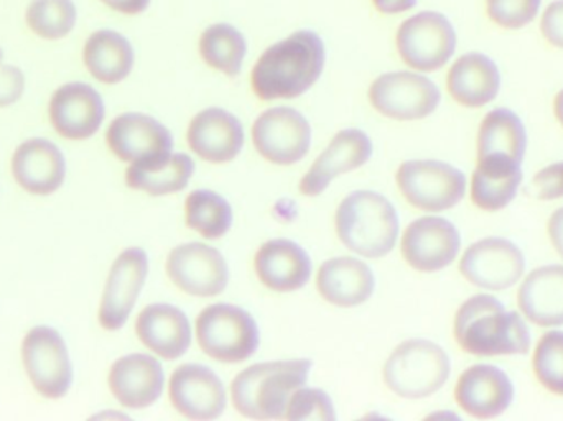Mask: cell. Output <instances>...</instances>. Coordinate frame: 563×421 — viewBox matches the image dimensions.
Listing matches in <instances>:
<instances>
[{
    "mask_svg": "<svg viewBox=\"0 0 563 421\" xmlns=\"http://www.w3.org/2000/svg\"><path fill=\"white\" fill-rule=\"evenodd\" d=\"M327 62L323 38L298 30L269 46L251 73L254 95L263 101L295 99L313 88Z\"/></svg>",
    "mask_w": 563,
    "mask_h": 421,
    "instance_id": "cell-1",
    "label": "cell"
},
{
    "mask_svg": "<svg viewBox=\"0 0 563 421\" xmlns=\"http://www.w3.org/2000/svg\"><path fill=\"white\" fill-rule=\"evenodd\" d=\"M453 334L472 356H516L531 350V333L522 317L506 310L492 295H476L459 308Z\"/></svg>",
    "mask_w": 563,
    "mask_h": 421,
    "instance_id": "cell-2",
    "label": "cell"
},
{
    "mask_svg": "<svg viewBox=\"0 0 563 421\" xmlns=\"http://www.w3.org/2000/svg\"><path fill=\"white\" fill-rule=\"evenodd\" d=\"M313 363L308 359L254 364L234 377L231 400L238 413L253 420L285 419L295 390L307 384Z\"/></svg>",
    "mask_w": 563,
    "mask_h": 421,
    "instance_id": "cell-3",
    "label": "cell"
},
{
    "mask_svg": "<svg viewBox=\"0 0 563 421\" xmlns=\"http://www.w3.org/2000/svg\"><path fill=\"white\" fill-rule=\"evenodd\" d=\"M334 225L344 247L361 257H384L393 252L399 239L396 208L376 191L347 195L338 207Z\"/></svg>",
    "mask_w": 563,
    "mask_h": 421,
    "instance_id": "cell-4",
    "label": "cell"
},
{
    "mask_svg": "<svg viewBox=\"0 0 563 421\" xmlns=\"http://www.w3.org/2000/svg\"><path fill=\"white\" fill-rule=\"evenodd\" d=\"M449 354L427 340H409L394 350L384 364L387 389L400 399L420 400L439 392L450 377Z\"/></svg>",
    "mask_w": 563,
    "mask_h": 421,
    "instance_id": "cell-5",
    "label": "cell"
},
{
    "mask_svg": "<svg viewBox=\"0 0 563 421\" xmlns=\"http://www.w3.org/2000/svg\"><path fill=\"white\" fill-rule=\"evenodd\" d=\"M197 340L200 350L211 359L240 364L260 350V326L243 308L230 303L211 304L198 314Z\"/></svg>",
    "mask_w": 563,
    "mask_h": 421,
    "instance_id": "cell-6",
    "label": "cell"
},
{
    "mask_svg": "<svg viewBox=\"0 0 563 421\" xmlns=\"http://www.w3.org/2000/svg\"><path fill=\"white\" fill-rule=\"evenodd\" d=\"M22 363L35 392L46 400H59L75 379L71 357L62 334L49 326H36L23 337Z\"/></svg>",
    "mask_w": 563,
    "mask_h": 421,
    "instance_id": "cell-7",
    "label": "cell"
},
{
    "mask_svg": "<svg viewBox=\"0 0 563 421\" xmlns=\"http://www.w3.org/2000/svg\"><path fill=\"white\" fill-rule=\"evenodd\" d=\"M396 181L407 203L420 211L452 210L466 193L465 175L445 162H404L397 170Z\"/></svg>",
    "mask_w": 563,
    "mask_h": 421,
    "instance_id": "cell-8",
    "label": "cell"
},
{
    "mask_svg": "<svg viewBox=\"0 0 563 421\" xmlns=\"http://www.w3.org/2000/svg\"><path fill=\"white\" fill-rule=\"evenodd\" d=\"M396 46L400 59L416 71H439L455 53L456 32L443 13L426 10L402 22Z\"/></svg>",
    "mask_w": 563,
    "mask_h": 421,
    "instance_id": "cell-9",
    "label": "cell"
},
{
    "mask_svg": "<svg viewBox=\"0 0 563 421\" xmlns=\"http://www.w3.org/2000/svg\"><path fill=\"white\" fill-rule=\"evenodd\" d=\"M371 106L394 121H420L437 111L442 101L435 82L419 73L394 71L374 79L367 92Z\"/></svg>",
    "mask_w": 563,
    "mask_h": 421,
    "instance_id": "cell-10",
    "label": "cell"
},
{
    "mask_svg": "<svg viewBox=\"0 0 563 421\" xmlns=\"http://www.w3.org/2000/svg\"><path fill=\"white\" fill-rule=\"evenodd\" d=\"M253 142L261 157L280 167L298 164L311 145V125L294 108L267 109L253 124Z\"/></svg>",
    "mask_w": 563,
    "mask_h": 421,
    "instance_id": "cell-11",
    "label": "cell"
},
{
    "mask_svg": "<svg viewBox=\"0 0 563 421\" xmlns=\"http://www.w3.org/2000/svg\"><path fill=\"white\" fill-rule=\"evenodd\" d=\"M167 275L178 290L198 298L218 297L230 284L227 258L203 242L175 247L168 254Z\"/></svg>",
    "mask_w": 563,
    "mask_h": 421,
    "instance_id": "cell-12",
    "label": "cell"
},
{
    "mask_svg": "<svg viewBox=\"0 0 563 421\" xmlns=\"http://www.w3.org/2000/svg\"><path fill=\"white\" fill-rule=\"evenodd\" d=\"M147 275L148 255L144 248L129 247L118 255L99 304L98 320L106 331H119L128 323Z\"/></svg>",
    "mask_w": 563,
    "mask_h": 421,
    "instance_id": "cell-13",
    "label": "cell"
},
{
    "mask_svg": "<svg viewBox=\"0 0 563 421\" xmlns=\"http://www.w3.org/2000/svg\"><path fill=\"white\" fill-rule=\"evenodd\" d=\"M525 270V255L518 245L503 237L475 242L460 261L463 277L483 290H508L521 280Z\"/></svg>",
    "mask_w": 563,
    "mask_h": 421,
    "instance_id": "cell-14",
    "label": "cell"
},
{
    "mask_svg": "<svg viewBox=\"0 0 563 421\" xmlns=\"http://www.w3.org/2000/svg\"><path fill=\"white\" fill-rule=\"evenodd\" d=\"M462 247V237L459 229L445 218L427 215L416 219L404 231L400 251L404 261L413 270L432 272L443 270L459 257Z\"/></svg>",
    "mask_w": 563,
    "mask_h": 421,
    "instance_id": "cell-15",
    "label": "cell"
},
{
    "mask_svg": "<svg viewBox=\"0 0 563 421\" xmlns=\"http://www.w3.org/2000/svg\"><path fill=\"white\" fill-rule=\"evenodd\" d=\"M172 406L185 419L208 421L223 416L227 389L217 373L201 364H184L170 377Z\"/></svg>",
    "mask_w": 563,
    "mask_h": 421,
    "instance_id": "cell-16",
    "label": "cell"
},
{
    "mask_svg": "<svg viewBox=\"0 0 563 421\" xmlns=\"http://www.w3.org/2000/svg\"><path fill=\"white\" fill-rule=\"evenodd\" d=\"M48 115L56 134L68 141H86L104 122V101L92 86L68 82L53 92Z\"/></svg>",
    "mask_w": 563,
    "mask_h": 421,
    "instance_id": "cell-17",
    "label": "cell"
},
{
    "mask_svg": "<svg viewBox=\"0 0 563 421\" xmlns=\"http://www.w3.org/2000/svg\"><path fill=\"white\" fill-rule=\"evenodd\" d=\"M528 134L518 114L495 109L483 119L478 132V165L495 171L522 170Z\"/></svg>",
    "mask_w": 563,
    "mask_h": 421,
    "instance_id": "cell-18",
    "label": "cell"
},
{
    "mask_svg": "<svg viewBox=\"0 0 563 421\" xmlns=\"http://www.w3.org/2000/svg\"><path fill=\"white\" fill-rule=\"evenodd\" d=\"M373 141L361 129H344L331 139L323 154L314 160L310 170L300 181V193L305 197H320L331 181L357 170L369 162Z\"/></svg>",
    "mask_w": 563,
    "mask_h": 421,
    "instance_id": "cell-19",
    "label": "cell"
},
{
    "mask_svg": "<svg viewBox=\"0 0 563 421\" xmlns=\"http://www.w3.org/2000/svg\"><path fill=\"white\" fill-rule=\"evenodd\" d=\"M106 142L109 151L128 164L172 154L174 151L170 131L157 119L142 112L118 115L106 132Z\"/></svg>",
    "mask_w": 563,
    "mask_h": 421,
    "instance_id": "cell-20",
    "label": "cell"
},
{
    "mask_svg": "<svg viewBox=\"0 0 563 421\" xmlns=\"http://www.w3.org/2000/svg\"><path fill=\"white\" fill-rule=\"evenodd\" d=\"M108 386L124 409H148L164 394V367L148 354H128L112 364Z\"/></svg>",
    "mask_w": 563,
    "mask_h": 421,
    "instance_id": "cell-21",
    "label": "cell"
},
{
    "mask_svg": "<svg viewBox=\"0 0 563 421\" xmlns=\"http://www.w3.org/2000/svg\"><path fill=\"white\" fill-rule=\"evenodd\" d=\"M188 147L210 164H228L244 147V128L227 109L208 108L191 119L187 132Z\"/></svg>",
    "mask_w": 563,
    "mask_h": 421,
    "instance_id": "cell-22",
    "label": "cell"
},
{
    "mask_svg": "<svg viewBox=\"0 0 563 421\" xmlns=\"http://www.w3.org/2000/svg\"><path fill=\"white\" fill-rule=\"evenodd\" d=\"M455 400L463 412L479 420L503 416L515 400L511 379L495 366L470 367L460 376L455 387Z\"/></svg>",
    "mask_w": 563,
    "mask_h": 421,
    "instance_id": "cell-23",
    "label": "cell"
},
{
    "mask_svg": "<svg viewBox=\"0 0 563 421\" xmlns=\"http://www.w3.org/2000/svg\"><path fill=\"white\" fill-rule=\"evenodd\" d=\"M12 175L26 193L49 197L65 184V155L46 139H30L13 152Z\"/></svg>",
    "mask_w": 563,
    "mask_h": 421,
    "instance_id": "cell-24",
    "label": "cell"
},
{
    "mask_svg": "<svg viewBox=\"0 0 563 421\" xmlns=\"http://www.w3.org/2000/svg\"><path fill=\"white\" fill-rule=\"evenodd\" d=\"M135 334L147 350L165 361L178 359L190 350V320L174 304L145 307L135 321Z\"/></svg>",
    "mask_w": 563,
    "mask_h": 421,
    "instance_id": "cell-25",
    "label": "cell"
},
{
    "mask_svg": "<svg viewBox=\"0 0 563 421\" xmlns=\"http://www.w3.org/2000/svg\"><path fill=\"white\" fill-rule=\"evenodd\" d=\"M257 277L269 290L290 293L300 290L311 277L310 255L288 239H273L261 245L254 258Z\"/></svg>",
    "mask_w": 563,
    "mask_h": 421,
    "instance_id": "cell-26",
    "label": "cell"
},
{
    "mask_svg": "<svg viewBox=\"0 0 563 421\" xmlns=\"http://www.w3.org/2000/svg\"><path fill=\"white\" fill-rule=\"evenodd\" d=\"M317 288L327 303L354 308L373 297L376 278L369 265L360 258L334 257L321 264Z\"/></svg>",
    "mask_w": 563,
    "mask_h": 421,
    "instance_id": "cell-27",
    "label": "cell"
},
{
    "mask_svg": "<svg viewBox=\"0 0 563 421\" xmlns=\"http://www.w3.org/2000/svg\"><path fill=\"white\" fill-rule=\"evenodd\" d=\"M446 88L453 101L465 108H483L495 101L501 89L498 66L483 53L460 56L446 76Z\"/></svg>",
    "mask_w": 563,
    "mask_h": 421,
    "instance_id": "cell-28",
    "label": "cell"
},
{
    "mask_svg": "<svg viewBox=\"0 0 563 421\" xmlns=\"http://www.w3.org/2000/svg\"><path fill=\"white\" fill-rule=\"evenodd\" d=\"M518 304L526 320L538 326H563V265L531 272L519 287Z\"/></svg>",
    "mask_w": 563,
    "mask_h": 421,
    "instance_id": "cell-29",
    "label": "cell"
},
{
    "mask_svg": "<svg viewBox=\"0 0 563 421\" xmlns=\"http://www.w3.org/2000/svg\"><path fill=\"white\" fill-rule=\"evenodd\" d=\"M194 158L187 154H165L135 162L125 171V184L132 190L151 197L180 193L195 175Z\"/></svg>",
    "mask_w": 563,
    "mask_h": 421,
    "instance_id": "cell-30",
    "label": "cell"
},
{
    "mask_svg": "<svg viewBox=\"0 0 563 421\" xmlns=\"http://www.w3.org/2000/svg\"><path fill=\"white\" fill-rule=\"evenodd\" d=\"M82 62L92 78L119 85L132 73L135 53L131 42L115 30H98L86 40Z\"/></svg>",
    "mask_w": 563,
    "mask_h": 421,
    "instance_id": "cell-31",
    "label": "cell"
},
{
    "mask_svg": "<svg viewBox=\"0 0 563 421\" xmlns=\"http://www.w3.org/2000/svg\"><path fill=\"white\" fill-rule=\"evenodd\" d=\"M198 49L210 68L234 78L243 69L247 42L231 23H214L201 33Z\"/></svg>",
    "mask_w": 563,
    "mask_h": 421,
    "instance_id": "cell-32",
    "label": "cell"
},
{
    "mask_svg": "<svg viewBox=\"0 0 563 421\" xmlns=\"http://www.w3.org/2000/svg\"><path fill=\"white\" fill-rule=\"evenodd\" d=\"M185 219L205 239H221L233 225V208L214 191L195 190L185 201Z\"/></svg>",
    "mask_w": 563,
    "mask_h": 421,
    "instance_id": "cell-33",
    "label": "cell"
},
{
    "mask_svg": "<svg viewBox=\"0 0 563 421\" xmlns=\"http://www.w3.org/2000/svg\"><path fill=\"white\" fill-rule=\"evenodd\" d=\"M522 184V170L495 171L476 167L472 178V201L483 211H501L512 203Z\"/></svg>",
    "mask_w": 563,
    "mask_h": 421,
    "instance_id": "cell-34",
    "label": "cell"
},
{
    "mask_svg": "<svg viewBox=\"0 0 563 421\" xmlns=\"http://www.w3.org/2000/svg\"><path fill=\"white\" fill-rule=\"evenodd\" d=\"M78 19L73 0H32L26 7L29 29L43 40H62L73 32Z\"/></svg>",
    "mask_w": 563,
    "mask_h": 421,
    "instance_id": "cell-35",
    "label": "cell"
},
{
    "mask_svg": "<svg viewBox=\"0 0 563 421\" xmlns=\"http://www.w3.org/2000/svg\"><path fill=\"white\" fill-rule=\"evenodd\" d=\"M532 367L549 392L563 396V331H549L539 340Z\"/></svg>",
    "mask_w": 563,
    "mask_h": 421,
    "instance_id": "cell-36",
    "label": "cell"
},
{
    "mask_svg": "<svg viewBox=\"0 0 563 421\" xmlns=\"http://www.w3.org/2000/svg\"><path fill=\"white\" fill-rule=\"evenodd\" d=\"M285 419L333 421L336 420V412H334L333 400L324 390L308 389L303 386L295 390L291 396Z\"/></svg>",
    "mask_w": 563,
    "mask_h": 421,
    "instance_id": "cell-37",
    "label": "cell"
},
{
    "mask_svg": "<svg viewBox=\"0 0 563 421\" xmlns=\"http://www.w3.org/2000/svg\"><path fill=\"white\" fill-rule=\"evenodd\" d=\"M542 0H486V12L496 25L519 30L538 16Z\"/></svg>",
    "mask_w": 563,
    "mask_h": 421,
    "instance_id": "cell-38",
    "label": "cell"
},
{
    "mask_svg": "<svg viewBox=\"0 0 563 421\" xmlns=\"http://www.w3.org/2000/svg\"><path fill=\"white\" fill-rule=\"evenodd\" d=\"M531 195L541 201H554L563 198V162L542 168L531 184Z\"/></svg>",
    "mask_w": 563,
    "mask_h": 421,
    "instance_id": "cell-39",
    "label": "cell"
},
{
    "mask_svg": "<svg viewBox=\"0 0 563 421\" xmlns=\"http://www.w3.org/2000/svg\"><path fill=\"white\" fill-rule=\"evenodd\" d=\"M25 92V76L19 66L7 65L0 49V109L9 108L22 99Z\"/></svg>",
    "mask_w": 563,
    "mask_h": 421,
    "instance_id": "cell-40",
    "label": "cell"
},
{
    "mask_svg": "<svg viewBox=\"0 0 563 421\" xmlns=\"http://www.w3.org/2000/svg\"><path fill=\"white\" fill-rule=\"evenodd\" d=\"M544 38L552 46L563 49V0H555L545 9L541 20Z\"/></svg>",
    "mask_w": 563,
    "mask_h": 421,
    "instance_id": "cell-41",
    "label": "cell"
},
{
    "mask_svg": "<svg viewBox=\"0 0 563 421\" xmlns=\"http://www.w3.org/2000/svg\"><path fill=\"white\" fill-rule=\"evenodd\" d=\"M101 2L124 15H139L148 9L152 0H101Z\"/></svg>",
    "mask_w": 563,
    "mask_h": 421,
    "instance_id": "cell-42",
    "label": "cell"
},
{
    "mask_svg": "<svg viewBox=\"0 0 563 421\" xmlns=\"http://www.w3.org/2000/svg\"><path fill=\"white\" fill-rule=\"evenodd\" d=\"M548 232L552 245L563 258V208H559L549 219Z\"/></svg>",
    "mask_w": 563,
    "mask_h": 421,
    "instance_id": "cell-43",
    "label": "cell"
},
{
    "mask_svg": "<svg viewBox=\"0 0 563 421\" xmlns=\"http://www.w3.org/2000/svg\"><path fill=\"white\" fill-rule=\"evenodd\" d=\"M373 5L377 12L386 15H397V13L409 12L417 5V0H373Z\"/></svg>",
    "mask_w": 563,
    "mask_h": 421,
    "instance_id": "cell-44",
    "label": "cell"
},
{
    "mask_svg": "<svg viewBox=\"0 0 563 421\" xmlns=\"http://www.w3.org/2000/svg\"><path fill=\"white\" fill-rule=\"evenodd\" d=\"M554 112L555 118H558V121L561 122V125L563 128V89L561 92H559L558 96H555Z\"/></svg>",
    "mask_w": 563,
    "mask_h": 421,
    "instance_id": "cell-45",
    "label": "cell"
}]
</instances>
